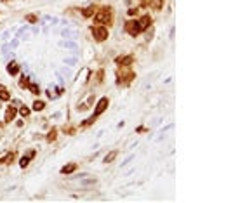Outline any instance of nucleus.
Masks as SVG:
<instances>
[{"instance_id": "412c9836", "label": "nucleus", "mask_w": 226, "mask_h": 203, "mask_svg": "<svg viewBox=\"0 0 226 203\" xmlns=\"http://www.w3.org/2000/svg\"><path fill=\"white\" fill-rule=\"evenodd\" d=\"M26 21H30V23H37V17L33 14H28L26 16Z\"/></svg>"}, {"instance_id": "4be33fe9", "label": "nucleus", "mask_w": 226, "mask_h": 203, "mask_svg": "<svg viewBox=\"0 0 226 203\" xmlns=\"http://www.w3.org/2000/svg\"><path fill=\"white\" fill-rule=\"evenodd\" d=\"M94 118H96V116H91L89 120H85V122H84V125H91L92 122H94Z\"/></svg>"}, {"instance_id": "6e6552de", "label": "nucleus", "mask_w": 226, "mask_h": 203, "mask_svg": "<svg viewBox=\"0 0 226 203\" xmlns=\"http://www.w3.org/2000/svg\"><path fill=\"white\" fill-rule=\"evenodd\" d=\"M94 11H96V5H89V7H85L82 11V16L84 17H91V16H94Z\"/></svg>"}, {"instance_id": "dca6fc26", "label": "nucleus", "mask_w": 226, "mask_h": 203, "mask_svg": "<svg viewBox=\"0 0 226 203\" xmlns=\"http://www.w3.org/2000/svg\"><path fill=\"white\" fill-rule=\"evenodd\" d=\"M30 158H31V156H23V158H21V161H19V165H21V167L24 168V167H26V165L30 163Z\"/></svg>"}, {"instance_id": "7ed1b4c3", "label": "nucleus", "mask_w": 226, "mask_h": 203, "mask_svg": "<svg viewBox=\"0 0 226 203\" xmlns=\"http://www.w3.org/2000/svg\"><path fill=\"white\" fill-rule=\"evenodd\" d=\"M92 35H94V38H96L98 42H103V40L108 38V30H106L105 26H94V28H92Z\"/></svg>"}, {"instance_id": "2eb2a0df", "label": "nucleus", "mask_w": 226, "mask_h": 203, "mask_svg": "<svg viewBox=\"0 0 226 203\" xmlns=\"http://www.w3.org/2000/svg\"><path fill=\"white\" fill-rule=\"evenodd\" d=\"M28 85H30V82H28V78H26V77H23L21 80H19V87H23V89H26Z\"/></svg>"}, {"instance_id": "ddd939ff", "label": "nucleus", "mask_w": 226, "mask_h": 203, "mask_svg": "<svg viewBox=\"0 0 226 203\" xmlns=\"http://www.w3.org/2000/svg\"><path fill=\"white\" fill-rule=\"evenodd\" d=\"M44 106L45 104H44L42 101H35V103H33V109H35V111H42Z\"/></svg>"}, {"instance_id": "f3484780", "label": "nucleus", "mask_w": 226, "mask_h": 203, "mask_svg": "<svg viewBox=\"0 0 226 203\" xmlns=\"http://www.w3.org/2000/svg\"><path fill=\"white\" fill-rule=\"evenodd\" d=\"M28 87H30V90L33 92V94H40V89H38L37 84H31V85H28Z\"/></svg>"}, {"instance_id": "5701e85b", "label": "nucleus", "mask_w": 226, "mask_h": 203, "mask_svg": "<svg viewBox=\"0 0 226 203\" xmlns=\"http://www.w3.org/2000/svg\"><path fill=\"white\" fill-rule=\"evenodd\" d=\"M64 45H66L68 49H75V43H73V42H66V43H64Z\"/></svg>"}, {"instance_id": "b1692460", "label": "nucleus", "mask_w": 226, "mask_h": 203, "mask_svg": "<svg viewBox=\"0 0 226 203\" xmlns=\"http://www.w3.org/2000/svg\"><path fill=\"white\" fill-rule=\"evenodd\" d=\"M127 12H129V16H134L136 12H137V9H134V7H132V9H129Z\"/></svg>"}, {"instance_id": "a211bd4d", "label": "nucleus", "mask_w": 226, "mask_h": 203, "mask_svg": "<svg viewBox=\"0 0 226 203\" xmlns=\"http://www.w3.org/2000/svg\"><path fill=\"white\" fill-rule=\"evenodd\" d=\"M56 128H52V130H50V132H49V135H47V141H54V139H56Z\"/></svg>"}, {"instance_id": "423d86ee", "label": "nucleus", "mask_w": 226, "mask_h": 203, "mask_svg": "<svg viewBox=\"0 0 226 203\" xmlns=\"http://www.w3.org/2000/svg\"><path fill=\"white\" fill-rule=\"evenodd\" d=\"M139 26H141V30H146L150 26V24H151V17H150V16H143L141 19H139Z\"/></svg>"}, {"instance_id": "aec40b11", "label": "nucleus", "mask_w": 226, "mask_h": 203, "mask_svg": "<svg viewBox=\"0 0 226 203\" xmlns=\"http://www.w3.org/2000/svg\"><path fill=\"white\" fill-rule=\"evenodd\" d=\"M19 113H21L23 116H28V115H30V109L26 108V106H21V109H19Z\"/></svg>"}, {"instance_id": "0eeeda50", "label": "nucleus", "mask_w": 226, "mask_h": 203, "mask_svg": "<svg viewBox=\"0 0 226 203\" xmlns=\"http://www.w3.org/2000/svg\"><path fill=\"white\" fill-rule=\"evenodd\" d=\"M16 113H18V109L16 108H7V111H5V122H12L14 120V116H16Z\"/></svg>"}, {"instance_id": "20e7f679", "label": "nucleus", "mask_w": 226, "mask_h": 203, "mask_svg": "<svg viewBox=\"0 0 226 203\" xmlns=\"http://www.w3.org/2000/svg\"><path fill=\"white\" fill-rule=\"evenodd\" d=\"M106 106H108V97H103L99 99L98 106H96V111H94V116H98V115H101V113L106 109Z\"/></svg>"}, {"instance_id": "393cba45", "label": "nucleus", "mask_w": 226, "mask_h": 203, "mask_svg": "<svg viewBox=\"0 0 226 203\" xmlns=\"http://www.w3.org/2000/svg\"><path fill=\"white\" fill-rule=\"evenodd\" d=\"M66 64H75V59H66Z\"/></svg>"}, {"instance_id": "9b49d317", "label": "nucleus", "mask_w": 226, "mask_h": 203, "mask_svg": "<svg viewBox=\"0 0 226 203\" xmlns=\"http://www.w3.org/2000/svg\"><path fill=\"white\" fill-rule=\"evenodd\" d=\"M117 154H118V151H111V153H108V154H106V156H105V160H103V161H105V163H111V161L115 160V158H117Z\"/></svg>"}, {"instance_id": "4468645a", "label": "nucleus", "mask_w": 226, "mask_h": 203, "mask_svg": "<svg viewBox=\"0 0 226 203\" xmlns=\"http://www.w3.org/2000/svg\"><path fill=\"white\" fill-rule=\"evenodd\" d=\"M0 99H2V101H9V99H11L9 92H7V90H4V89H0Z\"/></svg>"}, {"instance_id": "f03ea898", "label": "nucleus", "mask_w": 226, "mask_h": 203, "mask_svg": "<svg viewBox=\"0 0 226 203\" xmlns=\"http://www.w3.org/2000/svg\"><path fill=\"white\" fill-rule=\"evenodd\" d=\"M125 31H127L131 36H137L143 30H141V26H139L137 21H127L125 23Z\"/></svg>"}, {"instance_id": "1a4fd4ad", "label": "nucleus", "mask_w": 226, "mask_h": 203, "mask_svg": "<svg viewBox=\"0 0 226 203\" xmlns=\"http://www.w3.org/2000/svg\"><path fill=\"white\" fill-rule=\"evenodd\" d=\"M7 71L11 73V75H18V71H19V66L16 63H9L7 64Z\"/></svg>"}, {"instance_id": "f257e3e1", "label": "nucleus", "mask_w": 226, "mask_h": 203, "mask_svg": "<svg viewBox=\"0 0 226 203\" xmlns=\"http://www.w3.org/2000/svg\"><path fill=\"white\" fill-rule=\"evenodd\" d=\"M110 19H111L110 7L101 9V11H99V12H96V16H94V21H96V24H108V23H110Z\"/></svg>"}, {"instance_id": "9d476101", "label": "nucleus", "mask_w": 226, "mask_h": 203, "mask_svg": "<svg viewBox=\"0 0 226 203\" xmlns=\"http://www.w3.org/2000/svg\"><path fill=\"white\" fill-rule=\"evenodd\" d=\"M75 168H77V165H75V163H70V165H66V167L61 168V174H71V172H75Z\"/></svg>"}, {"instance_id": "39448f33", "label": "nucleus", "mask_w": 226, "mask_h": 203, "mask_svg": "<svg viewBox=\"0 0 226 203\" xmlns=\"http://www.w3.org/2000/svg\"><path fill=\"white\" fill-rule=\"evenodd\" d=\"M134 61V56H127V57H117V63L122 64V66H131Z\"/></svg>"}, {"instance_id": "6ab92c4d", "label": "nucleus", "mask_w": 226, "mask_h": 203, "mask_svg": "<svg viewBox=\"0 0 226 203\" xmlns=\"http://www.w3.org/2000/svg\"><path fill=\"white\" fill-rule=\"evenodd\" d=\"M63 36H68V38H75V33L70 31V30H63Z\"/></svg>"}, {"instance_id": "f8f14e48", "label": "nucleus", "mask_w": 226, "mask_h": 203, "mask_svg": "<svg viewBox=\"0 0 226 203\" xmlns=\"http://www.w3.org/2000/svg\"><path fill=\"white\" fill-rule=\"evenodd\" d=\"M148 5H151L153 9H160L162 7V0H150Z\"/></svg>"}]
</instances>
